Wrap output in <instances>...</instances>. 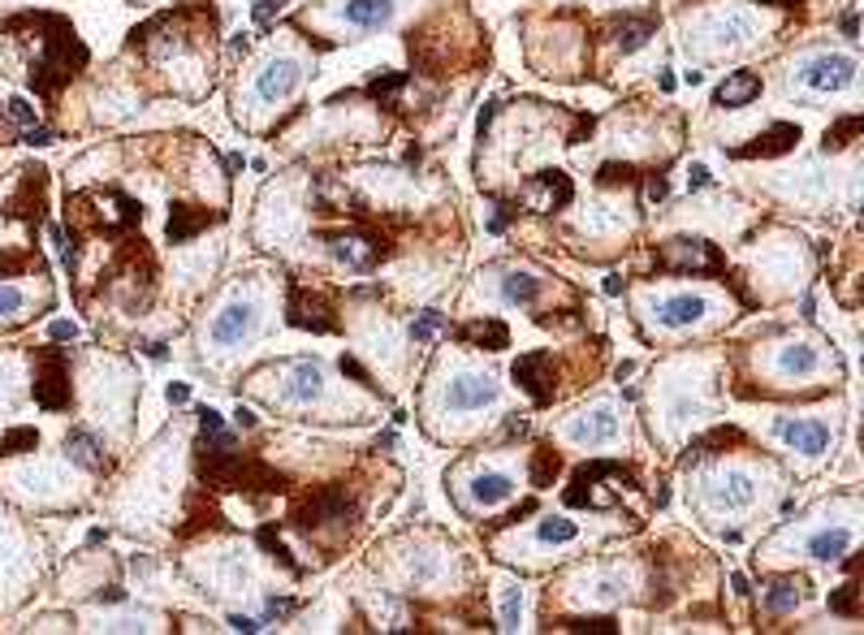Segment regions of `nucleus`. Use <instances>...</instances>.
I'll list each match as a JSON object with an SVG mask.
<instances>
[{
    "label": "nucleus",
    "mask_w": 864,
    "mask_h": 635,
    "mask_svg": "<svg viewBox=\"0 0 864 635\" xmlns=\"http://www.w3.org/2000/svg\"><path fill=\"white\" fill-rule=\"evenodd\" d=\"M312 70L315 57H308V48H299V43L260 48L251 57V65L242 70L247 79L238 82L234 91V118L255 134H269L277 113H290L303 82L312 79Z\"/></svg>",
    "instance_id": "1"
},
{
    "label": "nucleus",
    "mask_w": 864,
    "mask_h": 635,
    "mask_svg": "<svg viewBox=\"0 0 864 635\" xmlns=\"http://www.w3.org/2000/svg\"><path fill=\"white\" fill-rule=\"evenodd\" d=\"M631 308L649 342L709 333L735 312V303L709 285H649V281L631 285Z\"/></svg>",
    "instance_id": "2"
},
{
    "label": "nucleus",
    "mask_w": 864,
    "mask_h": 635,
    "mask_svg": "<svg viewBox=\"0 0 864 635\" xmlns=\"http://www.w3.org/2000/svg\"><path fill=\"white\" fill-rule=\"evenodd\" d=\"M752 363H756V372H765L774 381V385H765L770 394L813 390L808 381H825V376L843 372L834 342L817 329H778L774 337L752 346Z\"/></svg>",
    "instance_id": "3"
},
{
    "label": "nucleus",
    "mask_w": 864,
    "mask_h": 635,
    "mask_svg": "<svg viewBox=\"0 0 864 635\" xmlns=\"http://www.w3.org/2000/svg\"><path fill=\"white\" fill-rule=\"evenodd\" d=\"M264 273H247L238 278L230 290L217 294V303L208 308L203 329H199V351L208 359H234L238 351H247L269 320V285Z\"/></svg>",
    "instance_id": "4"
},
{
    "label": "nucleus",
    "mask_w": 864,
    "mask_h": 635,
    "mask_svg": "<svg viewBox=\"0 0 864 635\" xmlns=\"http://www.w3.org/2000/svg\"><path fill=\"white\" fill-rule=\"evenodd\" d=\"M770 31H778V18L765 13V9L761 13L740 9V4L696 9V13L683 18V52L696 57V61H726V57L752 52Z\"/></svg>",
    "instance_id": "5"
},
{
    "label": "nucleus",
    "mask_w": 864,
    "mask_h": 635,
    "mask_svg": "<svg viewBox=\"0 0 864 635\" xmlns=\"http://www.w3.org/2000/svg\"><path fill=\"white\" fill-rule=\"evenodd\" d=\"M429 411L436 415H454L459 424L480 420L489 411H498L502 402V385L489 367H475L472 359L463 355H441L429 376Z\"/></svg>",
    "instance_id": "6"
},
{
    "label": "nucleus",
    "mask_w": 864,
    "mask_h": 635,
    "mask_svg": "<svg viewBox=\"0 0 864 635\" xmlns=\"http://www.w3.org/2000/svg\"><path fill=\"white\" fill-rule=\"evenodd\" d=\"M528 65L545 79H584V70L592 65V43L584 22L575 13H553L545 31L536 22H528Z\"/></svg>",
    "instance_id": "7"
},
{
    "label": "nucleus",
    "mask_w": 864,
    "mask_h": 635,
    "mask_svg": "<svg viewBox=\"0 0 864 635\" xmlns=\"http://www.w3.org/2000/svg\"><path fill=\"white\" fill-rule=\"evenodd\" d=\"M744 260H747V278L756 281V290L765 285V299H786V294H795V290L804 285V278H808V269H813L804 239L791 234V230H783V225H770V230L744 251Z\"/></svg>",
    "instance_id": "8"
},
{
    "label": "nucleus",
    "mask_w": 864,
    "mask_h": 635,
    "mask_svg": "<svg viewBox=\"0 0 864 635\" xmlns=\"http://www.w3.org/2000/svg\"><path fill=\"white\" fill-rule=\"evenodd\" d=\"M861 79V57L843 48H800L783 61V87L786 95L800 100H830L852 91Z\"/></svg>",
    "instance_id": "9"
},
{
    "label": "nucleus",
    "mask_w": 864,
    "mask_h": 635,
    "mask_svg": "<svg viewBox=\"0 0 864 635\" xmlns=\"http://www.w3.org/2000/svg\"><path fill=\"white\" fill-rule=\"evenodd\" d=\"M765 497V476H756V467H717L701 476L696 493L687 488V502H696L701 515L713 518V527L726 532V518L752 515Z\"/></svg>",
    "instance_id": "10"
},
{
    "label": "nucleus",
    "mask_w": 864,
    "mask_h": 635,
    "mask_svg": "<svg viewBox=\"0 0 864 635\" xmlns=\"http://www.w3.org/2000/svg\"><path fill=\"white\" fill-rule=\"evenodd\" d=\"M450 484H454V497L468 515H493L519 488L511 467H498V463H463V467H454Z\"/></svg>",
    "instance_id": "11"
},
{
    "label": "nucleus",
    "mask_w": 864,
    "mask_h": 635,
    "mask_svg": "<svg viewBox=\"0 0 864 635\" xmlns=\"http://www.w3.org/2000/svg\"><path fill=\"white\" fill-rule=\"evenodd\" d=\"M480 281H489V290L506 303V308H541V299L557 290V278L550 273H541V269H532V264H489Z\"/></svg>",
    "instance_id": "12"
},
{
    "label": "nucleus",
    "mask_w": 864,
    "mask_h": 635,
    "mask_svg": "<svg viewBox=\"0 0 864 635\" xmlns=\"http://www.w3.org/2000/svg\"><path fill=\"white\" fill-rule=\"evenodd\" d=\"M402 13V0H329L320 4V22H329L338 36H372V31H385L398 22Z\"/></svg>",
    "instance_id": "13"
},
{
    "label": "nucleus",
    "mask_w": 864,
    "mask_h": 635,
    "mask_svg": "<svg viewBox=\"0 0 864 635\" xmlns=\"http://www.w3.org/2000/svg\"><path fill=\"white\" fill-rule=\"evenodd\" d=\"M657 264H662L666 273H705V278L726 273V255H722L709 239H696V234L662 242V246H657Z\"/></svg>",
    "instance_id": "14"
},
{
    "label": "nucleus",
    "mask_w": 864,
    "mask_h": 635,
    "mask_svg": "<svg viewBox=\"0 0 864 635\" xmlns=\"http://www.w3.org/2000/svg\"><path fill=\"white\" fill-rule=\"evenodd\" d=\"M774 437L800 458H825L834 450V420H825V415H778Z\"/></svg>",
    "instance_id": "15"
},
{
    "label": "nucleus",
    "mask_w": 864,
    "mask_h": 635,
    "mask_svg": "<svg viewBox=\"0 0 864 635\" xmlns=\"http://www.w3.org/2000/svg\"><path fill=\"white\" fill-rule=\"evenodd\" d=\"M575 445H614L623 437V420H619V406L610 397H596L584 411H575L562 429Z\"/></svg>",
    "instance_id": "16"
},
{
    "label": "nucleus",
    "mask_w": 864,
    "mask_h": 635,
    "mask_svg": "<svg viewBox=\"0 0 864 635\" xmlns=\"http://www.w3.org/2000/svg\"><path fill=\"white\" fill-rule=\"evenodd\" d=\"M571 195H575V187H571V178L562 169H545V173H536V178H528L519 187V203L528 212H557V208L571 203Z\"/></svg>",
    "instance_id": "17"
},
{
    "label": "nucleus",
    "mask_w": 864,
    "mask_h": 635,
    "mask_svg": "<svg viewBox=\"0 0 864 635\" xmlns=\"http://www.w3.org/2000/svg\"><path fill=\"white\" fill-rule=\"evenodd\" d=\"M36 402L48 411L70 406V363L61 351H43L36 359Z\"/></svg>",
    "instance_id": "18"
},
{
    "label": "nucleus",
    "mask_w": 864,
    "mask_h": 635,
    "mask_svg": "<svg viewBox=\"0 0 864 635\" xmlns=\"http://www.w3.org/2000/svg\"><path fill=\"white\" fill-rule=\"evenodd\" d=\"M800 143V125L791 121H774L765 134H756L747 148H731V157H783Z\"/></svg>",
    "instance_id": "19"
},
{
    "label": "nucleus",
    "mask_w": 864,
    "mask_h": 635,
    "mask_svg": "<svg viewBox=\"0 0 864 635\" xmlns=\"http://www.w3.org/2000/svg\"><path fill=\"white\" fill-rule=\"evenodd\" d=\"M765 91V82L761 74H752V70H740V74H726L722 87L713 91V109H747L756 95Z\"/></svg>",
    "instance_id": "20"
},
{
    "label": "nucleus",
    "mask_w": 864,
    "mask_h": 635,
    "mask_svg": "<svg viewBox=\"0 0 864 635\" xmlns=\"http://www.w3.org/2000/svg\"><path fill=\"white\" fill-rule=\"evenodd\" d=\"M459 337L472 342V346H484V351H506L511 329H506L498 316H484V320H468V324L459 329Z\"/></svg>",
    "instance_id": "21"
},
{
    "label": "nucleus",
    "mask_w": 864,
    "mask_h": 635,
    "mask_svg": "<svg viewBox=\"0 0 864 635\" xmlns=\"http://www.w3.org/2000/svg\"><path fill=\"white\" fill-rule=\"evenodd\" d=\"M66 454H70L74 463H82V467H91V472H104V450L96 445L91 433H82V429H74V433L66 437Z\"/></svg>",
    "instance_id": "22"
},
{
    "label": "nucleus",
    "mask_w": 864,
    "mask_h": 635,
    "mask_svg": "<svg viewBox=\"0 0 864 635\" xmlns=\"http://www.w3.org/2000/svg\"><path fill=\"white\" fill-rule=\"evenodd\" d=\"M800 601H804V584H800V579H778V584H774V593L765 596V605H770L774 614H786V609H795Z\"/></svg>",
    "instance_id": "23"
},
{
    "label": "nucleus",
    "mask_w": 864,
    "mask_h": 635,
    "mask_svg": "<svg viewBox=\"0 0 864 635\" xmlns=\"http://www.w3.org/2000/svg\"><path fill=\"white\" fill-rule=\"evenodd\" d=\"M22 308H27V294H22V290H13L9 281L0 278V320H18Z\"/></svg>",
    "instance_id": "24"
},
{
    "label": "nucleus",
    "mask_w": 864,
    "mask_h": 635,
    "mask_svg": "<svg viewBox=\"0 0 864 635\" xmlns=\"http://www.w3.org/2000/svg\"><path fill=\"white\" fill-rule=\"evenodd\" d=\"M830 605H834L838 614H852V618H856V614H861V609H856V584H843V588L834 593V601H830Z\"/></svg>",
    "instance_id": "25"
},
{
    "label": "nucleus",
    "mask_w": 864,
    "mask_h": 635,
    "mask_svg": "<svg viewBox=\"0 0 864 635\" xmlns=\"http://www.w3.org/2000/svg\"><path fill=\"white\" fill-rule=\"evenodd\" d=\"M9 113L22 121V125H31V121H36V109H31L27 100H9Z\"/></svg>",
    "instance_id": "26"
},
{
    "label": "nucleus",
    "mask_w": 864,
    "mask_h": 635,
    "mask_svg": "<svg viewBox=\"0 0 864 635\" xmlns=\"http://www.w3.org/2000/svg\"><path fill=\"white\" fill-rule=\"evenodd\" d=\"M169 402H187V385H169Z\"/></svg>",
    "instance_id": "27"
},
{
    "label": "nucleus",
    "mask_w": 864,
    "mask_h": 635,
    "mask_svg": "<svg viewBox=\"0 0 864 635\" xmlns=\"http://www.w3.org/2000/svg\"><path fill=\"white\" fill-rule=\"evenodd\" d=\"M644 4H649V0H631V9H644Z\"/></svg>",
    "instance_id": "28"
}]
</instances>
